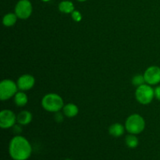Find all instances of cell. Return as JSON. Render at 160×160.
<instances>
[{
	"label": "cell",
	"instance_id": "obj_20",
	"mask_svg": "<svg viewBox=\"0 0 160 160\" xmlns=\"http://www.w3.org/2000/svg\"><path fill=\"white\" fill-rule=\"evenodd\" d=\"M154 91H155V97H156L159 101H160V85L157 86V87L154 89Z\"/></svg>",
	"mask_w": 160,
	"mask_h": 160
},
{
	"label": "cell",
	"instance_id": "obj_14",
	"mask_svg": "<svg viewBox=\"0 0 160 160\" xmlns=\"http://www.w3.org/2000/svg\"><path fill=\"white\" fill-rule=\"evenodd\" d=\"M14 102H15V104L17 106L23 107V106H26L28 102V95L24 92H23V91L17 92V94L14 95Z\"/></svg>",
	"mask_w": 160,
	"mask_h": 160
},
{
	"label": "cell",
	"instance_id": "obj_24",
	"mask_svg": "<svg viewBox=\"0 0 160 160\" xmlns=\"http://www.w3.org/2000/svg\"><path fill=\"white\" fill-rule=\"evenodd\" d=\"M64 160H71L70 159H64Z\"/></svg>",
	"mask_w": 160,
	"mask_h": 160
},
{
	"label": "cell",
	"instance_id": "obj_1",
	"mask_svg": "<svg viewBox=\"0 0 160 160\" xmlns=\"http://www.w3.org/2000/svg\"><path fill=\"white\" fill-rule=\"evenodd\" d=\"M32 148L27 138L20 135L11 139L9 145V153L13 160H28L31 157Z\"/></svg>",
	"mask_w": 160,
	"mask_h": 160
},
{
	"label": "cell",
	"instance_id": "obj_9",
	"mask_svg": "<svg viewBox=\"0 0 160 160\" xmlns=\"http://www.w3.org/2000/svg\"><path fill=\"white\" fill-rule=\"evenodd\" d=\"M17 86L20 91H28L35 84V79L31 74H23L17 80Z\"/></svg>",
	"mask_w": 160,
	"mask_h": 160
},
{
	"label": "cell",
	"instance_id": "obj_5",
	"mask_svg": "<svg viewBox=\"0 0 160 160\" xmlns=\"http://www.w3.org/2000/svg\"><path fill=\"white\" fill-rule=\"evenodd\" d=\"M17 84L9 79H5L0 83V99L6 101L9 99L18 92Z\"/></svg>",
	"mask_w": 160,
	"mask_h": 160
},
{
	"label": "cell",
	"instance_id": "obj_19",
	"mask_svg": "<svg viewBox=\"0 0 160 160\" xmlns=\"http://www.w3.org/2000/svg\"><path fill=\"white\" fill-rule=\"evenodd\" d=\"M55 113H56V115H55V120H56V121L57 123H61L63 120V115L60 112H55Z\"/></svg>",
	"mask_w": 160,
	"mask_h": 160
},
{
	"label": "cell",
	"instance_id": "obj_21",
	"mask_svg": "<svg viewBox=\"0 0 160 160\" xmlns=\"http://www.w3.org/2000/svg\"><path fill=\"white\" fill-rule=\"evenodd\" d=\"M19 124V123H18ZM20 126H22V125H20V124H19V125H14L13 126V128H14V129L16 130V132H17V133H20L21 132V127Z\"/></svg>",
	"mask_w": 160,
	"mask_h": 160
},
{
	"label": "cell",
	"instance_id": "obj_16",
	"mask_svg": "<svg viewBox=\"0 0 160 160\" xmlns=\"http://www.w3.org/2000/svg\"><path fill=\"white\" fill-rule=\"evenodd\" d=\"M125 143H126L127 146L129 147L130 148H135L138 145L139 141L135 134H130L125 138Z\"/></svg>",
	"mask_w": 160,
	"mask_h": 160
},
{
	"label": "cell",
	"instance_id": "obj_13",
	"mask_svg": "<svg viewBox=\"0 0 160 160\" xmlns=\"http://www.w3.org/2000/svg\"><path fill=\"white\" fill-rule=\"evenodd\" d=\"M59 9L61 12L66 14H71L75 10L74 5L71 1L69 0H64L59 2Z\"/></svg>",
	"mask_w": 160,
	"mask_h": 160
},
{
	"label": "cell",
	"instance_id": "obj_22",
	"mask_svg": "<svg viewBox=\"0 0 160 160\" xmlns=\"http://www.w3.org/2000/svg\"><path fill=\"white\" fill-rule=\"evenodd\" d=\"M77 1H78V2H85V1H87V0H77Z\"/></svg>",
	"mask_w": 160,
	"mask_h": 160
},
{
	"label": "cell",
	"instance_id": "obj_11",
	"mask_svg": "<svg viewBox=\"0 0 160 160\" xmlns=\"http://www.w3.org/2000/svg\"><path fill=\"white\" fill-rule=\"evenodd\" d=\"M32 120V114L28 110H23L17 116V121L20 125H28Z\"/></svg>",
	"mask_w": 160,
	"mask_h": 160
},
{
	"label": "cell",
	"instance_id": "obj_7",
	"mask_svg": "<svg viewBox=\"0 0 160 160\" xmlns=\"http://www.w3.org/2000/svg\"><path fill=\"white\" fill-rule=\"evenodd\" d=\"M17 116L9 109H3L0 112V127L2 129L12 128L17 123Z\"/></svg>",
	"mask_w": 160,
	"mask_h": 160
},
{
	"label": "cell",
	"instance_id": "obj_10",
	"mask_svg": "<svg viewBox=\"0 0 160 160\" xmlns=\"http://www.w3.org/2000/svg\"><path fill=\"white\" fill-rule=\"evenodd\" d=\"M62 112H63L64 116L68 118H73L78 115L79 112V109H78V106L73 103H67V104L64 105L63 108H62Z\"/></svg>",
	"mask_w": 160,
	"mask_h": 160
},
{
	"label": "cell",
	"instance_id": "obj_23",
	"mask_svg": "<svg viewBox=\"0 0 160 160\" xmlns=\"http://www.w3.org/2000/svg\"><path fill=\"white\" fill-rule=\"evenodd\" d=\"M42 1H43V2H49V1H51V0H42Z\"/></svg>",
	"mask_w": 160,
	"mask_h": 160
},
{
	"label": "cell",
	"instance_id": "obj_12",
	"mask_svg": "<svg viewBox=\"0 0 160 160\" xmlns=\"http://www.w3.org/2000/svg\"><path fill=\"white\" fill-rule=\"evenodd\" d=\"M126 128L119 123H115L111 125L109 128V133L111 136L115 138L121 137L124 134V131Z\"/></svg>",
	"mask_w": 160,
	"mask_h": 160
},
{
	"label": "cell",
	"instance_id": "obj_3",
	"mask_svg": "<svg viewBox=\"0 0 160 160\" xmlns=\"http://www.w3.org/2000/svg\"><path fill=\"white\" fill-rule=\"evenodd\" d=\"M125 128L130 134H139L145 130V120L139 114H132L126 120Z\"/></svg>",
	"mask_w": 160,
	"mask_h": 160
},
{
	"label": "cell",
	"instance_id": "obj_2",
	"mask_svg": "<svg viewBox=\"0 0 160 160\" xmlns=\"http://www.w3.org/2000/svg\"><path fill=\"white\" fill-rule=\"evenodd\" d=\"M42 106L48 112H57L62 109L64 102L60 95L55 93H49L42 98Z\"/></svg>",
	"mask_w": 160,
	"mask_h": 160
},
{
	"label": "cell",
	"instance_id": "obj_15",
	"mask_svg": "<svg viewBox=\"0 0 160 160\" xmlns=\"http://www.w3.org/2000/svg\"><path fill=\"white\" fill-rule=\"evenodd\" d=\"M17 19H18V17L16 15V13L9 12L3 17L2 23L5 27H12L17 23Z\"/></svg>",
	"mask_w": 160,
	"mask_h": 160
},
{
	"label": "cell",
	"instance_id": "obj_4",
	"mask_svg": "<svg viewBox=\"0 0 160 160\" xmlns=\"http://www.w3.org/2000/svg\"><path fill=\"white\" fill-rule=\"evenodd\" d=\"M155 97V91L149 84H142L137 87L135 91V98L139 103L148 105L152 102Z\"/></svg>",
	"mask_w": 160,
	"mask_h": 160
},
{
	"label": "cell",
	"instance_id": "obj_6",
	"mask_svg": "<svg viewBox=\"0 0 160 160\" xmlns=\"http://www.w3.org/2000/svg\"><path fill=\"white\" fill-rule=\"evenodd\" d=\"M32 4L29 0H20L15 6V13L19 19L27 20L32 14Z\"/></svg>",
	"mask_w": 160,
	"mask_h": 160
},
{
	"label": "cell",
	"instance_id": "obj_18",
	"mask_svg": "<svg viewBox=\"0 0 160 160\" xmlns=\"http://www.w3.org/2000/svg\"><path fill=\"white\" fill-rule=\"evenodd\" d=\"M71 17L75 22H80L82 20V15L78 10H74L71 13Z\"/></svg>",
	"mask_w": 160,
	"mask_h": 160
},
{
	"label": "cell",
	"instance_id": "obj_8",
	"mask_svg": "<svg viewBox=\"0 0 160 160\" xmlns=\"http://www.w3.org/2000/svg\"><path fill=\"white\" fill-rule=\"evenodd\" d=\"M145 82L149 85H156L160 82V67L151 66L144 73Z\"/></svg>",
	"mask_w": 160,
	"mask_h": 160
},
{
	"label": "cell",
	"instance_id": "obj_17",
	"mask_svg": "<svg viewBox=\"0 0 160 160\" xmlns=\"http://www.w3.org/2000/svg\"><path fill=\"white\" fill-rule=\"evenodd\" d=\"M145 80L144 75H135L134 78H132V84H134L136 87H139V86L142 85V84H145Z\"/></svg>",
	"mask_w": 160,
	"mask_h": 160
}]
</instances>
